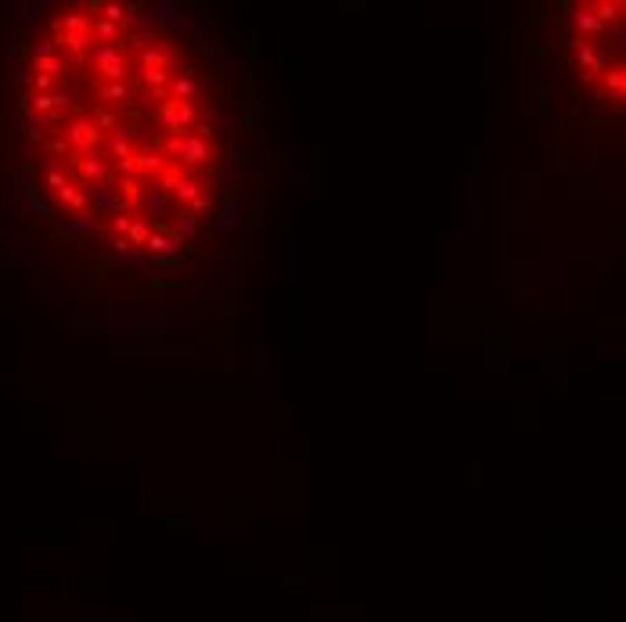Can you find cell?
<instances>
[{
    "instance_id": "6da1fadb",
    "label": "cell",
    "mask_w": 626,
    "mask_h": 622,
    "mask_svg": "<svg viewBox=\"0 0 626 622\" xmlns=\"http://www.w3.org/2000/svg\"><path fill=\"white\" fill-rule=\"evenodd\" d=\"M198 8L72 0L33 26L18 130L44 220L115 295L173 292L238 238L252 101Z\"/></svg>"
},
{
    "instance_id": "7a4b0ae2",
    "label": "cell",
    "mask_w": 626,
    "mask_h": 622,
    "mask_svg": "<svg viewBox=\"0 0 626 622\" xmlns=\"http://www.w3.org/2000/svg\"><path fill=\"white\" fill-rule=\"evenodd\" d=\"M623 4H561L554 33V94L572 126L601 137L604 148L623 130Z\"/></svg>"
}]
</instances>
